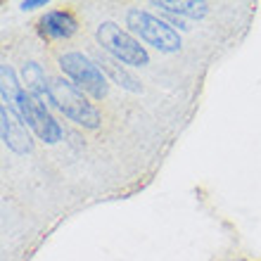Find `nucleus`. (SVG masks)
<instances>
[{
	"mask_svg": "<svg viewBox=\"0 0 261 261\" xmlns=\"http://www.w3.org/2000/svg\"><path fill=\"white\" fill-rule=\"evenodd\" d=\"M50 102L62 112L74 124L86 126V128H97L100 126V112L83 97V93L74 83L64 79H53L50 81Z\"/></svg>",
	"mask_w": 261,
	"mask_h": 261,
	"instance_id": "1",
	"label": "nucleus"
},
{
	"mask_svg": "<svg viewBox=\"0 0 261 261\" xmlns=\"http://www.w3.org/2000/svg\"><path fill=\"white\" fill-rule=\"evenodd\" d=\"M126 24L133 34H138L147 45L157 48L159 53H176L180 48V38L166 21L143 10H128Z\"/></svg>",
	"mask_w": 261,
	"mask_h": 261,
	"instance_id": "2",
	"label": "nucleus"
},
{
	"mask_svg": "<svg viewBox=\"0 0 261 261\" xmlns=\"http://www.w3.org/2000/svg\"><path fill=\"white\" fill-rule=\"evenodd\" d=\"M97 41H100V45H102L117 62L130 64V67H145V64L150 62L147 50L130 34H126L121 27H117L114 21L100 24V29H97Z\"/></svg>",
	"mask_w": 261,
	"mask_h": 261,
	"instance_id": "3",
	"label": "nucleus"
},
{
	"mask_svg": "<svg viewBox=\"0 0 261 261\" xmlns=\"http://www.w3.org/2000/svg\"><path fill=\"white\" fill-rule=\"evenodd\" d=\"M60 67L79 90H86L88 95L97 100L107 95V79H105L102 69L97 67V62H93L90 57L81 53H67L60 57Z\"/></svg>",
	"mask_w": 261,
	"mask_h": 261,
	"instance_id": "4",
	"label": "nucleus"
},
{
	"mask_svg": "<svg viewBox=\"0 0 261 261\" xmlns=\"http://www.w3.org/2000/svg\"><path fill=\"white\" fill-rule=\"evenodd\" d=\"M10 110L19 112L21 121H27L34 128L36 136L41 138V140H45V143H57L62 138V128H60V124H57L55 119L50 117L48 107L41 100H36L31 93H27V88L19 90V95L14 97V105Z\"/></svg>",
	"mask_w": 261,
	"mask_h": 261,
	"instance_id": "5",
	"label": "nucleus"
},
{
	"mask_svg": "<svg viewBox=\"0 0 261 261\" xmlns=\"http://www.w3.org/2000/svg\"><path fill=\"white\" fill-rule=\"evenodd\" d=\"M0 126H3V143L17 154H27L31 152V138L19 119L14 117V112L3 105L0 110Z\"/></svg>",
	"mask_w": 261,
	"mask_h": 261,
	"instance_id": "6",
	"label": "nucleus"
},
{
	"mask_svg": "<svg viewBox=\"0 0 261 261\" xmlns=\"http://www.w3.org/2000/svg\"><path fill=\"white\" fill-rule=\"evenodd\" d=\"M76 29H79V24H76V19L71 14L62 12V10H55V12H48L41 19L38 31L45 38H69V36L76 34Z\"/></svg>",
	"mask_w": 261,
	"mask_h": 261,
	"instance_id": "7",
	"label": "nucleus"
},
{
	"mask_svg": "<svg viewBox=\"0 0 261 261\" xmlns=\"http://www.w3.org/2000/svg\"><path fill=\"white\" fill-rule=\"evenodd\" d=\"M21 74H24V83H27V93H31L43 105H45V100L50 102V83H45V71L41 69V64L36 62L24 64Z\"/></svg>",
	"mask_w": 261,
	"mask_h": 261,
	"instance_id": "8",
	"label": "nucleus"
},
{
	"mask_svg": "<svg viewBox=\"0 0 261 261\" xmlns=\"http://www.w3.org/2000/svg\"><path fill=\"white\" fill-rule=\"evenodd\" d=\"M97 67L102 69V71H107V74L112 76V81L117 83V86H121V88L130 90V93H138V90H140L138 81L128 74V71H126L124 67H119L117 60H112V57H105V55H102L100 60H97Z\"/></svg>",
	"mask_w": 261,
	"mask_h": 261,
	"instance_id": "9",
	"label": "nucleus"
},
{
	"mask_svg": "<svg viewBox=\"0 0 261 261\" xmlns=\"http://www.w3.org/2000/svg\"><path fill=\"white\" fill-rule=\"evenodd\" d=\"M157 7H162L164 12L178 17V14H186V17H204L209 5L206 3H195V0H162V3H154Z\"/></svg>",
	"mask_w": 261,
	"mask_h": 261,
	"instance_id": "10",
	"label": "nucleus"
},
{
	"mask_svg": "<svg viewBox=\"0 0 261 261\" xmlns=\"http://www.w3.org/2000/svg\"><path fill=\"white\" fill-rule=\"evenodd\" d=\"M19 81H17V74L10 64H3V102L5 107H12L14 105V97L19 95Z\"/></svg>",
	"mask_w": 261,
	"mask_h": 261,
	"instance_id": "11",
	"label": "nucleus"
},
{
	"mask_svg": "<svg viewBox=\"0 0 261 261\" xmlns=\"http://www.w3.org/2000/svg\"><path fill=\"white\" fill-rule=\"evenodd\" d=\"M45 5V0H24V3H21V10H36V7H43Z\"/></svg>",
	"mask_w": 261,
	"mask_h": 261,
	"instance_id": "12",
	"label": "nucleus"
}]
</instances>
